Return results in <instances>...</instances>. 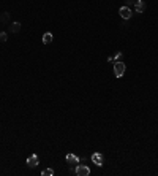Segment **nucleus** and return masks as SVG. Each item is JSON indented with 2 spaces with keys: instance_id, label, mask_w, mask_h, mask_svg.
Instances as JSON below:
<instances>
[{
  "instance_id": "obj_1",
  "label": "nucleus",
  "mask_w": 158,
  "mask_h": 176,
  "mask_svg": "<svg viewBox=\"0 0 158 176\" xmlns=\"http://www.w3.org/2000/svg\"><path fill=\"white\" fill-rule=\"evenodd\" d=\"M125 70H127V67H125V64H123L122 60H119V62H115V64H114V75L117 76V78H122L123 73H125Z\"/></svg>"
},
{
  "instance_id": "obj_2",
  "label": "nucleus",
  "mask_w": 158,
  "mask_h": 176,
  "mask_svg": "<svg viewBox=\"0 0 158 176\" xmlns=\"http://www.w3.org/2000/svg\"><path fill=\"white\" fill-rule=\"evenodd\" d=\"M65 159H66V164L70 165V167H74V168H76V165L81 164V159L76 157V156H74V154H71V152H70V154H66V157H65Z\"/></svg>"
},
{
  "instance_id": "obj_3",
  "label": "nucleus",
  "mask_w": 158,
  "mask_h": 176,
  "mask_svg": "<svg viewBox=\"0 0 158 176\" xmlns=\"http://www.w3.org/2000/svg\"><path fill=\"white\" fill-rule=\"evenodd\" d=\"M74 173H76L78 176H89L90 174V168H89L87 165H76Z\"/></svg>"
},
{
  "instance_id": "obj_4",
  "label": "nucleus",
  "mask_w": 158,
  "mask_h": 176,
  "mask_svg": "<svg viewBox=\"0 0 158 176\" xmlns=\"http://www.w3.org/2000/svg\"><path fill=\"white\" fill-rule=\"evenodd\" d=\"M92 162L97 167H103V165H105V157H103L100 152H93L92 154Z\"/></svg>"
},
{
  "instance_id": "obj_5",
  "label": "nucleus",
  "mask_w": 158,
  "mask_h": 176,
  "mask_svg": "<svg viewBox=\"0 0 158 176\" xmlns=\"http://www.w3.org/2000/svg\"><path fill=\"white\" fill-rule=\"evenodd\" d=\"M119 15L122 16V19H130L131 18V10H130V6H122L119 10Z\"/></svg>"
},
{
  "instance_id": "obj_6",
  "label": "nucleus",
  "mask_w": 158,
  "mask_h": 176,
  "mask_svg": "<svg viewBox=\"0 0 158 176\" xmlns=\"http://www.w3.org/2000/svg\"><path fill=\"white\" fill-rule=\"evenodd\" d=\"M134 10H136V13H144V10H146L144 0H136L134 2Z\"/></svg>"
},
{
  "instance_id": "obj_7",
  "label": "nucleus",
  "mask_w": 158,
  "mask_h": 176,
  "mask_svg": "<svg viewBox=\"0 0 158 176\" xmlns=\"http://www.w3.org/2000/svg\"><path fill=\"white\" fill-rule=\"evenodd\" d=\"M38 156H35V154H33V156H30L29 159H27V165H29L30 168H35L37 165H38Z\"/></svg>"
},
{
  "instance_id": "obj_8",
  "label": "nucleus",
  "mask_w": 158,
  "mask_h": 176,
  "mask_svg": "<svg viewBox=\"0 0 158 176\" xmlns=\"http://www.w3.org/2000/svg\"><path fill=\"white\" fill-rule=\"evenodd\" d=\"M52 40H54V37H52V33H51V32H46V33L43 35V43H44V45L52 43Z\"/></svg>"
},
{
  "instance_id": "obj_9",
  "label": "nucleus",
  "mask_w": 158,
  "mask_h": 176,
  "mask_svg": "<svg viewBox=\"0 0 158 176\" xmlns=\"http://www.w3.org/2000/svg\"><path fill=\"white\" fill-rule=\"evenodd\" d=\"M10 30H11L13 33H16V32H19V30H21V24H19V22H15V24H11V27H10Z\"/></svg>"
},
{
  "instance_id": "obj_10",
  "label": "nucleus",
  "mask_w": 158,
  "mask_h": 176,
  "mask_svg": "<svg viewBox=\"0 0 158 176\" xmlns=\"http://www.w3.org/2000/svg\"><path fill=\"white\" fill-rule=\"evenodd\" d=\"M41 174H43V176H52L54 174V170H52V168H46V170L41 173Z\"/></svg>"
},
{
  "instance_id": "obj_11",
  "label": "nucleus",
  "mask_w": 158,
  "mask_h": 176,
  "mask_svg": "<svg viewBox=\"0 0 158 176\" xmlns=\"http://www.w3.org/2000/svg\"><path fill=\"white\" fill-rule=\"evenodd\" d=\"M6 40H8V35L5 32H0V41H6Z\"/></svg>"
},
{
  "instance_id": "obj_12",
  "label": "nucleus",
  "mask_w": 158,
  "mask_h": 176,
  "mask_svg": "<svg viewBox=\"0 0 158 176\" xmlns=\"http://www.w3.org/2000/svg\"><path fill=\"white\" fill-rule=\"evenodd\" d=\"M120 59H122V52H117V54L114 56V60H115V62H119Z\"/></svg>"
},
{
  "instance_id": "obj_13",
  "label": "nucleus",
  "mask_w": 158,
  "mask_h": 176,
  "mask_svg": "<svg viewBox=\"0 0 158 176\" xmlns=\"http://www.w3.org/2000/svg\"><path fill=\"white\" fill-rule=\"evenodd\" d=\"M125 2H127V5H125V6H130V5H133V3L136 2V0H125Z\"/></svg>"
},
{
  "instance_id": "obj_14",
  "label": "nucleus",
  "mask_w": 158,
  "mask_h": 176,
  "mask_svg": "<svg viewBox=\"0 0 158 176\" xmlns=\"http://www.w3.org/2000/svg\"><path fill=\"white\" fill-rule=\"evenodd\" d=\"M2 21H8V13H5V15H2V18H0Z\"/></svg>"
}]
</instances>
